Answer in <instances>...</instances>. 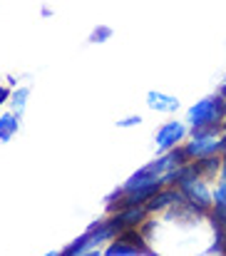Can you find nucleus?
Wrapping results in <instances>:
<instances>
[{"label":"nucleus","mask_w":226,"mask_h":256,"mask_svg":"<svg viewBox=\"0 0 226 256\" xmlns=\"http://www.w3.org/2000/svg\"><path fill=\"white\" fill-rule=\"evenodd\" d=\"M224 97L216 94V97H206L202 102H196L189 112H186V122L192 127H204V124H212V122H219L226 114L224 110Z\"/></svg>","instance_id":"f257e3e1"},{"label":"nucleus","mask_w":226,"mask_h":256,"mask_svg":"<svg viewBox=\"0 0 226 256\" xmlns=\"http://www.w3.org/2000/svg\"><path fill=\"white\" fill-rule=\"evenodd\" d=\"M179 189L184 192L186 204H189L194 212H206V209H212V192H209V186H206L204 179L192 176V179L182 182Z\"/></svg>","instance_id":"f03ea898"},{"label":"nucleus","mask_w":226,"mask_h":256,"mask_svg":"<svg viewBox=\"0 0 226 256\" xmlns=\"http://www.w3.org/2000/svg\"><path fill=\"white\" fill-rule=\"evenodd\" d=\"M184 134H186V127L182 122H166L156 130V147L166 152V150L176 147L184 140Z\"/></svg>","instance_id":"7ed1b4c3"},{"label":"nucleus","mask_w":226,"mask_h":256,"mask_svg":"<svg viewBox=\"0 0 226 256\" xmlns=\"http://www.w3.org/2000/svg\"><path fill=\"white\" fill-rule=\"evenodd\" d=\"M186 150H189V154H192L194 160L206 157V154L224 152V147H222V140H219V137H192V142L186 144Z\"/></svg>","instance_id":"20e7f679"},{"label":"nucleus","mask_w":226,"mask_h":256,"mask_svg":"<svg viewBox=\"0 0 226 256\" xmlns=\"http://www.w3.org/2000/svg\"><path fill=\"white\" fill-rule=\"evenodd\" d=\"M192 164H194L196 176L206 182V179H214V176L222 172V157H219V154H206V157H199V160H194Z\"/></svg>","instance_id":"39448f33"},{"label":"nucleus","mask_w":226,"mask_h":256,"mask_svg":"<svg viewBox=\"0 0 226 256\" xmlns=\"http://www.w3.org/2000/svg\"><path fill=\"white\" fill-rule=\"evenodd\" d=\"M147 104H150V110H156V112H176L179 110V100L176 97L156 92V90L147 92Z\"/></svg>","instance_id":"423d86ee"},{"label":"nucleus","mask_w":226,"mask_h":256,"mask_svg":"<svg viewBox=\"0 0 226 256\" xmlns=\"http://www.w3.org/2000/svg\"><path fill=\"white\" fill-rule=\"evenodd\" d=\"M18 127H20V114L5 112L0 117V142H10L18 134Z\"/></svg>","instance_id":"0eeeda50"},{"label":"nucleus","mask_w":226,"mask_h":256,"mask_svg":"<svg viewBox=\"0 0 226 256\" xmlns=\"http://www.w3.org/2000/svg\"><path fill=\"white\" fill-rule=\"evenodd\" d=\"M147 209L144 206H130V209H124V212H117V216H120V222L124 224V229L127 226H142V222H147Z\"/></svg>","instance_id":"6e6552de"},{"label":"nucleus","mask_w":226,"mask_h":256,"mask_svg":"<svg viewBox=\"0 0 226 256\" xmlns=\"http://www.w3.org/2000/svg\"><path fill=\"white\" fill-rule=\"evenodd\" d=\"M28 97H30V87H18L12 94H10V104H12V112L15 114H22L25 104H28Z\"/></svg>","instance_id":"1a4fd4ad"},{"label":"nucleus","mask_w":226,"mask_h":256,"mask_svg":"<svg viewBox=\"0 0 226 256\" xmlns=\"http://www.w3.org/2000/svg\"><path fill=\"white\" fill-rule=\"evenodd\" d=\"M104 254L107 256H132V254H140V249L137 246H132V244H124V242H114V244H110L107 249H104Z\"/></svg>","instance_id":"9d476101"},{"label":"nucleus","mask_w":226,"mask_h":256,"mask_svg":"<svg viewBox=\"0 0 226 256\" xmlns=\"http://www.w3.org/2000/svg\"><path fill=\"white\" fill-rule=\"evenodd\" d=\"M169 157H172V164H174V167H182V164H189V162L194 160V157L189 154V150H186V147H179V144H176V147H172V152H169Z\"/></svg>","instance_id":"9b49d317"},{"label":"nucleus","mask_w":226,"mask_h":256,"mask_svg":"<svg viewBox=\"0 0 226 256\" xmlns=\"http://www.w3.org/2000/svg\"><path fill=\"white\" fill-rule=\"evenodd\" d=\"M110 38H112V28H107V25H97V28L92 30V35H90V42L100 45V42H107Z\"/></svg>","instance_id":"f8f14e48"},{"label":"nucleus","mask_w":226,"mask_h":256,"mask_svg":"<svg viewBox=\"0 0 226 256\" xmlns=\"http://www.w3.org/2000/svg\"><path fill=\"white\" fill-rule=\"evenodd\" d=\"M214 202H216V204H226V179H222V184L216 186V192H214Z\"/></svg>","instance_id":"ddd939ff"},{"label":"nucleus","mask_w":226,"mask_h":256,"mask_svg":"<svg viewBox=\"0 0 226 256\" xmlns=\"http://www.w3.org/2000/svg\"><path fill=\"white\" fill-rule=\"evenodd\" d=\"M140 122H142V117H140V114H132V117L120 120V122H117V127H134V124H140Z\"/></svg>","instance_id":"4468645a"},{"label":"nucleus","mask_w":226,"mask_h":256,"mask_svg":"<svg viewBox=\"0 0 226 256\" xmlns=\"http://www.w3.org/2000/svg\"><path fill=\"white\" fill-rule=\"evenodd\" d=\"M10 94H12V92H10L8 87H0V107H2L8 100H10Z\"/></svg>","instance_id":"2eb2a0df"},{"label":"nucleus","mask_w":226,"mask_h":256,"mask_svg":"<svg viewBox=\"0 0 226 256\" xmlns=\"http://www.w3.org/2000/svg\"><path fill=\"white\" fill-rule=\"evenodd\" d=\"M219 94H222V97H226V82L222 85V90H219Z\"/></svg>","instance_id":"dca6fc26"},{"label":"nucleus","mask_w":226,"mask_h":256,"mask_svg":"<svg viewBox=\"0 0 226 256\" xmlns=\"http://www.w3.org/2000/svg\"><path fill=\"white\" fill-rule=\"evenodd\" d=\"M224 132H226V122H224Z\"/></svg>","instance_id":"f3484780"},{"label":"nucleus","mask_w":226,"mask_h":256,"mask_svg":"<svg viewBox=\"0 0 226 256\" xmlns=\"http://www.w3.org/2000/svg\"><path fill=\"white\" fill-rule=\"evenodd\" d=\"M224 110H226V104H224Z\"/></svg>","instance_id":"a211bd4d"}]
</instances>
